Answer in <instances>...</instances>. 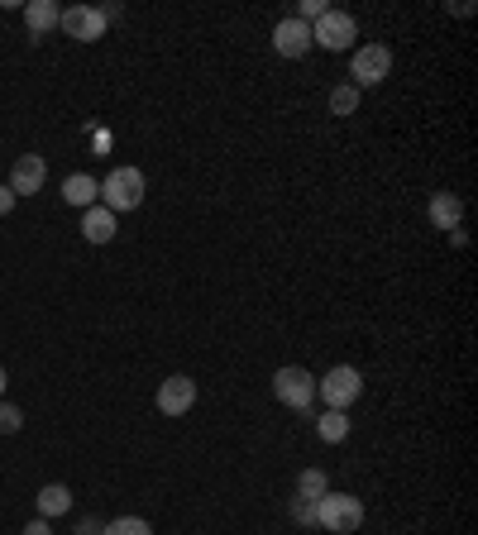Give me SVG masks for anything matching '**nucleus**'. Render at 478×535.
<instances>
[{
  "label": "nucleus",
  "mask_w": 478,
  "mask_h": 535,
  "mask_svg": "<svg viewBox=\"0 0 478 535\" xmlns=\"http://www.w3.org/2000/svg\"><path fill=\"white\" fill-rule=\"evenodd\" d=\"M144 192H149V182H144V168H110L106 182H101V206L106 211H139L144 206Z\"/></svg>",
  "instance_id": "1"
},
{
  "label": "nucleus",
  "mask_w": 478,
  "mask_h": 535,
  "mask_svg": "<svg viewBox=\"0 0 478 535\" xmlns=\"http://www.w3.org/2000/svg\"><path fill=\"white\" fill-rule=\"evenodd\" d=\"M316 397L326 402V411H349L364 397V373L354 364H335L326 378H316Z\"/></svg>",
  "instance_id": "2"
},
{
  "label": "nucleus",
  "mask_w": 478,
  "mask_h": 535,
  "mask_svg": "<svg viewBox=\"0 0 478 535\" xmlns=\"http://www.w3.org/2000/svg\"><path fill=\"white\" fill-rule=\"evenodd\" d=\"M316 526L330 535H354L364 526V502L354 493H326L316 502Z\"/></svg>",
  "instance_id": "3"
},
{
  "label": "nucleus",
  "mask_w": 478,
  "mask_h": 535,
  "mask_svg": "<svg viewBox=\"0 0 478 535\" xmlns=\"http://www.w3.org/2000/svg\"><path fill=\"white\" fill-rule=\"evenodd\" d=\"M359 39V20L349 10H326L321 20L311 24V48H326V53H354Z\"/></svg>",
  "instance_id": "4"
},
{
  "label": "nucleus",
  "mask_w": 478,
  "mask_h": 535,
  "mask_svg": "<svg viewBox=\"0 0 478 535\" xmlns=\"http://www.w3.org/2000/svg\"><path fill=\"white\" fill-rule=\"evenodd\" d=\"M273 397L287 411H311V402H316V373L302 364H283L273 373Z\"/></svg>",
  "instance_id": "5"
},
{
  "label": "nucleus",
  "mask_w": 478,
  "mask_h": 535,
  "mask_svg": "<svg viewBox=\"0 0 478 535\" xmlns=\"http://www.w3.org/2000/svg\"><path fill=\"white\" fill-rule=\"evenodd\" d=\"M388 72H392V48L388 43H364V48L349 53V77H354L359 91H364V86L388 82Z\"/></svg>",
  "instance_id": "6"
},
{
  "label": "nucleus",
  "mask_w": 478,
  "mask_h": 535,
  "mask_svg": "<svg viewBox=\"0 0 478 535\" xmlns=\"http://www.w3.org/2000/svg\"><path fill=\"white\" fill-rule=\"evenodd\" d=\"M273 53L302 63L306 53H311V24H302L297 15H283V20L273 24Z\"/></svg>",
  "instance_id": "7"
},
{
  "label": "nucleus",
  "mask_w": 478,
  "mask_h": 535,
  "mask_svg": "<svg viewBox=\"0 0 478 535\" xmlns=\"http://www.w3.org/2000/svg\"><path fill=\"white\" fill-rule=\"evenodd\" d=\"M58 29H63L67 39H77V43L106 39V20H101V10H96V5H67L63 20H58Z\"/></svg>",
  "instance_id": "8"
},
{
  "label": "nucleus",
  "mask_w": 478,
  "mask_h": 535,
  "mask_svg": "<svg viewBox=\"0 0 478 535\" xmlns=\"http://www.w3.org/2000/svg\"><path fill=\"white\" fill-rule=\"evenodd\" d=\"M44 182H48V163H44V153H20L15 158V168H10V192L15 196H34V192H44Z\"/></svg>",
  "instance_id": "9"
},
{
  "label": "nucleus",
  "mask_w": 478,
  "mask_h": 535,
  "mask_svg": "<svg viewBox=\"0 0 478 535\" xmlns=\"http://www.w3.org/2000/svg\"><path fill=\"white\" fill-rule=\"evenodd\" d=\"M192 407H196V378L173 373V378L158 383V411H163V416H187Z\"/></svg>",
  "instance_id": "10"
},
{
  "label": "nucleus",
  "mask_w": 478,
  "mask_h": 535,
  "mask_svg": "<svg viewBox=\"0 0 478 535\" xmlns=\"http://www.w3.org/2000/svg\"><path fill=\"white\" fill-rule=\"evenodd\" d=\"M63 201L77 206V211H91L101 201V182L91 172H72V177H63Z\"/></svg>",
  "instance_id": "11"
},
{
  "label": "nucleus",
  "mask_w": 478,
  "mask_h": 535,
  "mask_svg": "<svg viewBox=\"0 0 478 535\" xmlns=\"http://www.w3.org/2000/svg\"><path fill=\"white\" fill-rule=\"evenodd\" d=\"M426 215H431V225L435 230H459V220H464V201H459L455 192H435L431 196V206H426Z\"/></svg>",
  "instance_id": "12"
},
{
  "label": "nucleus",
  "mask_w": 478,
  "mask_h": 535,
  "mask_svg": "<svg viewBox=\"0 0 478 535\" xmlns=\"http://www.w3.org/2000/svg\"><path fill=\"white\" fill-rule=\"evenodd\" d=\"M115 230H120V225H115V211H106L101 201H96L91 211H82V239H87V244H110Z\"/></svg>",
  "instance_id": "13"
},
{
  "label": "nucleus",
  "mask_w": 478,
  "mask_h": 535,
  "mask_svg": "<svg viewBox=\"0 0 478 535\" xmlns=\"http://www.w3.org/2000/svg\"><path fill=\"white\" fill-rule=\"evenodd\" d=\"M58 20H63V10H58L53 0H29V5H24L29 39H39V34H48V29H58Z\"/></svg>",
  "instance_id": "14"
},
{
  "label": "nucleus",
  "mask_w": 478,
  "mask_h": 535,
  "mask_svg": "<svg viewBox=\"0 0 478 535\" xmlns=\"http://www.w3.org/2000/svg\"><path fill=\"white\" fill-rule=\"evenodd\" d=\"M34 507H39V516H44V521H53V516H67V507H72V493H67L63 483H44V488H39V497H34Z\"/></svg>",
  "instance_id": "15"
},
{
  "label": "nucleus",
  "mask_w": 478,
  "mask_h": 535,
  "mask_svg": "<svg viewBox=\"0 0 478 535\" xmlns=\"http://www.w3.org/2000/svg\"><path fill=\"white\" fill-rule=\"evenodd\" d=\"M316 435H321L326 445H340V440H349V416H345V411H326V416L316 421Z\"/></svg>",
  "instance_id": "16"
},
{
  "label": "nucleus",
  "mask_w": 478,
  "mask_h": 535,
  "mask_svg": "<svg viewBox=\"0 0 478 535\" xmlns=\"http://www.w3.org/2000/svg\"><path fill=\"white\" fill-rule=\"evenodd\" d=\"M326 493H330L326 469H302V473H297V497H311V502H321Z\"/></svg>",
  "instance_id": "17"
},
{
  "label": "nucleus",
  "mask_w": 478,
  "mask_h": 535,
  "mask_svg": "<svg viewBox=\"0 0 478 535\" xmlns=\"http://www.w3.org/2000/svg\"><path fill=\"white\" fill-rule=\"evenodd\" d=\"M359 96H364V91L354 82H340L330 91V115H354V110H359Z\"/></svg>",
  "instance_id": "18"
},
{
  "label": "nucleus",
  "mask_w": 478,
  "mask_h": 535,
  "mask_svg": "<svg viewBox=\"0 0 478 535\" xmlns=\"http://www.w3.org/2000/svg\"><path fill=\"white\" fill-rule=\"evenodd\" d=\"M101 535H153V526L144 516H115V521H106Z\"/></svg>",
  "instance_id": "19"
},
{
  "label": "nucleus",
  "mask_w": 478,
  "mask_h": 535,
  "mask_svg": "<svg viewBox=\"0 0 478 535\" xmlns=\"http://www.w3.org/2000/svg\"><path fill=\"white\" fill-rule=\"evenodd\" d=\"M24 426V411L15 402H0V435H20Z\"/></svg>",
  "instance_id": "20"
},
{
  "label": "nucleus",
  "mask_w": 478,
  "mask_h": 535,
  "mask_svg": "<svg viewBox=\"0 0 478 535\" xmlns=\"http://www.w3.org/2000/svg\"><path fill=\"white\" fill-rule=\"evenodd\" d=\"M287 512H292L297 526H316V502H311V497H292V507H287Z\"/></svg>",
  "instance_id": "21"
},
{
  "label": "nucleus",
  "mask_w": 478,
  "mask_h": 535,
  "mask_svg": "<svg viewBox=\"0 0 478 535\" xmlns=\"http://www.w3.org/2000/svg\"><path fill=\"white\" fill-rule=\"evenodd\" d=\"M326 10H330L326 0H302V5H297V20H302V24H316L321 15H326Z\"/></svg>",
  "instance_id": "22"
},
{
  "label": "nucleus",
  "mask_w": 478,
  "mask_h": 535,
  "mask_svg": "<svg viewBox=\"0 0 478 535\" xmlns=\"http://www.w3.org/2000/svg\"><path fill=\"white\" fill-rule=\"evenodd\" d=\"M15 201H20V196L10 192V187H0V215H10V211H15Z\"/></svg>",
  "instance_id": "23"
},
{
  "label": "nucleus",
  "mask_w": 478,
  "mask_h": 535,
  "mask_svg": "<svg viewBox=\"0 0 478 535\" xmlns=\"http://www.w3.org/2000/svg\"><path fill=\"white\" fill-rule=\"evenodd\" d=\"M24 535H53V526L39 516V521H29V526H24Z\"/></svg>",
  "instance_id": "24"
},
{
  "label": "nucleus",
  "mask_w": 478,
  "mask_h": 535,
  "mask_svg": "<svg viewBox=\"0 0 478 535\" xmlns=\"http://www.w3.org/2000/svg\"><path fill=\"white\" fill-rule=\"evenodd\" d=\"M101 531H106L101 521H82V526H77V535H101Z\"/></svg>",
  "instance_id": "25"
},
{
  "label": "nucleus",
  "mask_w": 478,
  "mask_h": 535,
  "mask_svg": "<svg viewBox=\"0 0 478 535\" xmlns=\"http://www.w3.org/2000/svg\"><path fill=\"white\" fill-rule=\"evenodd\" d=\"M5 387H10V378H5V368H0V397H5Z\"/></svg>",
  "instance_id": "26"
}]
</instances>
